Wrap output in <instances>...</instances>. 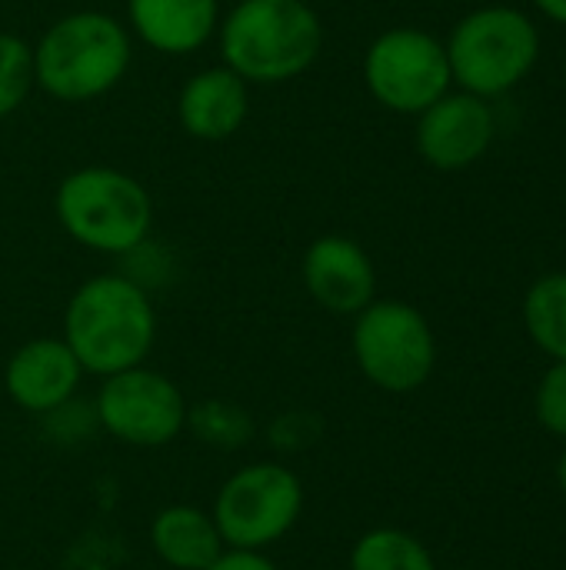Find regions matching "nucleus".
Masks as SVG:
<instances>
[{
  "instance_id": "nucleus-1",
  "label": "nucleus",
  "mask_w": 566,
  "mask_h": 570,
  "mask_svg": "<svg viewBox=\"0 0 566 570\" xmlns=\"http://www.w3.org/2000/svg\"><path fill=\"white\" fill-rule=\"evenodd\" d=\"M220 63L250 87L304 77L324 53V20L310 0H237L217 27Z\"/></svg>"
},
{
  "instance_id": "nucleus-2",
  "label": "nucleus",
  "mask_w": 566,
  "mask_h": 570,
  "mask_svg": "<svg viewBox=\"0 0 566 570\" xmlns=\"http://www.w3.org/2000/svg\"><path fill=\"white\" fill-rule=\"evenodd\" d=\"M63 341L83 374H120L150 357L157 341V307L137 277L97 274L70 294Z\"/></svg>"
},
{
  "instance_id": "nucleus-3",
  "label": "nucleus",
  "mask_w": 566,
  "mask_h": 570,
  "mask_svg": "<svg viewBox=\"0 0 566 570\" xmlns=\"http://www.w3.org/2000/svg\"><path fill=\"white\" fill-rule=\"evenodd\" d=\"M133 63V33L103 10L57 17L33 43L37 90L60 104L100 100L120 87Z\"/></svg>"
},
{
  "instance_id": "nucleus-4",
  "label": "nucleus",
  "mask_w": 566,
  "mask_h": 570,
  "mask_svg": "<svg viewBox=\"0 0 566 570\" xmlns=\"http://www.w3.org/2000/svg\"><path fill=\"white\" fill-rule=\"evenodd\" d=\"M53 217L83 250L130 257L150 240L153 197L133 174L107 164H87L57 184Z\"/></svg>"
},
{
  "instance_id": "nucleus-5",
  "label": "nucleus",
  "mask_w": 566,
  "mask_h": 570,
  "mask_svg": "<svg viewBox=\"0 0 566 570\" xmlns=\"http://www.w3.org/2000/svg\"><path fill=\"white\" fill-rule=\"evenodd\" d=\"M444 47L454 87L494 100L534 73L540 60V30L524 10L490 3L464 13Z\"/></svg>"
},
{
  "instance_id": "nucleus-6",
  "label": "nucleus",
  "mask_w": 566,
  "mask_h": 570,
  "mask_svg": "<svg viewBox=\"0 0 566 570\" xmlns=\"http://www.w3.org/2000/svg\"><path fill=\"white\" fill-rule=\"evenodd\" d=\"M350 351L360 374L387 394H410L424 387L437 364L430 321L414 304L394 297H374L360 314H354Z\"/></svg>"
},
{
  "instance_id": "nucleus-7",
  "label": "nucleus",
  "mask_w": 566,
  "mask_h": 570,
  "mask_svg": "<svg viewBox=\"0 0 566 570\" xmlns=\"http://www.w3.org/2000/svg\"><path fill=\"white\" fill-rule=\"evenodd\" d=\"M304 511L300 478L270 461L240 468L224 481L214 498V524L227 548L234 551H267L287 538Z\"/></svg>"
},
{
  "instance_id": "nucleus-8",
  "label": "nucleus",
  "mask_w": 566,
  "mask_h": 570,
  "mask_svg": "<svg viewBox=\"0 0 566 570\" xmlns=\"http://www.w3.org/2000/svg\"><path fill=\"white\" fill-rule=\"evenodd\" d=\"M364 87L390 114L417 117L454 90L447 47L424 27H390L364 50Z\"/></svg>"
},
{
  "instance_id": "nucleus-9",
  "label": "nucleus",
  "mask_w": 566,
  "mask_h": 570,
  "mask_svg": "<svg viewBox=\"0 0 566 570\" xmlns=\"http://www.w3.org/2000/svg\"><path fill=\"white\" fill-rule=\"evenodd\" d=\"M187 414L183 391L147 364L103 377L97 394L100 428L127 448H167L183 434Z\"/></svg>"
},
{
  "instance_id": "nucleus-10",
  "label": "nucleus",
  "mask_w": 566,
  "mask_h": 570,
  "mask_svg": "<svg viewBox=\"0 0 566 570\" xmlns=\"http://www.w3.org/2000/svg\"><path fill=\"white\" fill-rule=\"evenodd\" d=\"M494 137H497V114L490 100L467 90H447L424 114H417V130H414L420 160L444 174L474 167L494 147Z\"/></svg>"
},
{
  "instance_id": "nucleus-11",
  "label": "nucleus",
  "mask_w": 566,
  "mask_h": 570,
  "mask_svg": "<svg viewBox=\"0 0 566 570\" xmlns=\"http://www.w3.org/2000/svg\"><path fill=\"white\" fill-rule=\"evenodd\" d=\"M300 281L310 301L337 317H354L377 297L374 257L347 234H324L310 240L300 261Z\"/></svg>"
},
{
  "instance_id": "nucleus-12",
  "label": "nucleus",
  "mask_w": 566,
  "mask_h": 570,
  "mask_svg": "<svg viewBox=\"0 0 566 570\" xmlns=\"http://www.w3.org/2000/svg\"><path fill=\"white\" fill-rule=\"evenodd\" d=\"M80 381L83 367L63 337H33L20 344L3 367L7 397L27 414H57L70 404Z\"/></svg>"
},
{
  "instance_id": "nucleus-13",
  "label": "nucleus",
  "mask_w": 566,
  "mask_h": 570,
  "mask_svg": "<svg viewBox=\"0 0 566 570\" xmlns=\"http://www.w3.org/2000/svg\"><path fill=\"white\" fill-rule=\"evenodd\" d=\"M250 117V83L227 63L190 73L177 94V124L190 140L224 144Z\"/></svg>"
},
{
  "instance_id": "nucleus-14",
  "label": "nucleus",
  "mask_w": 566,
  "mask_h": 570,
  "mask_svg": "<svg viewBox=\"0 0 566 570\" xmlns=\"http://www.w3.org/2000/svg\"><path fill=\"white\" fill-rule=\"evenodd\" d=\"M220 0H127V30L163 57L203 50L220 27Z\"/></svg>"
},
{
  "instance_id": "nucleus-15",
  "label": "nucleus",
  "mask_w": 566,
  "mask_h": 570,
  "mask_svg": "<svg viewBox=\"0 0 566 570\" xmlns=\"http://www.w3.org/2000/svg\"><path fill=\"white\" fill-rule=\"evenodd\" d=\"M150 548L170 570H207L227 551L214 518L190 504H170L153 514Z\"/></svg>"
},
{
  "instance_id": "nucleus-16",
  "label": "nucleus",
  "mask_w": 566,
  "mask_h": 570,
  "mask_svg": "<svg viewBox=\"0 0 566 570\" xmlns=\"http://www.w3.org/2000/svg\"><path fill=\"white\" fill-rule=\"evenodd\" d=\"M524 327L554 361H566V271L544 274L524 297Z\"/></svg>"
},
{
  "instance_id": "nucleus-17",
  "label": "nucleus",
  "mask_w": 566,
  "mask_h": 570,
  "mask_svg": "<svg viewBox=\"0 0 566 570\" xmlns=\"http://www.w3.org/2000/svg\"><path fill=\"white\" fill-rule=\"evenodd\" d=\"M350 570H437L424 541L397 528H374L367 531L354 551Z\"/></svg>"
},
{
  "instance_id": "nucleus-18",
  "label": "nucleus",
  "mask_w": 566,
  "mask_h": 570,
  "mask_svg": "<svg viewBox=\"0 0 566 570\" xmlns=\"http://www.w3.org/2000/svg\"><path fill=\"white\" fill-rule=\"evenodd\" d=\"M37 90L33 43L20 33H0V120L13 117Z\"/></svg>"
},
{
  "instance_id": "nucleus-19",
  "label": "nucleus",
  "mask_w": 566,
  "mask_h": 570,
  "mask_svg": "<svg viewBox=\"0 0 566 570\" xmlns=\"http://www.w3.org/2000/svg\"><path fill=\"white\" fill-rule=\"evenodd\" d=\"M187 424L207 441V444H237L240 441V428L247 431V417L244 411L230 407V404H200L187 414Z\"/></svg>"
},
{
  "instance_id": "nucleus-20",
  "label": "nucleus",
  "mask_w": 566,
  "mask_h": 570,
  "mask_svg": "<svg viewBox=\"0 0 566 570\" xmlns=\"http://www.w3.org/2000/svg\"><path fill=\"white\" fill-rule=\"evenodd\" d=\"M537 421L557 434L566 438V361H554L547 374L540 377L537 387Z\"/></svg>"
},
{
  "instance_id": "nucleus-21",
  "label": "nucleus",
  "mask_w": 566,
  "mask_h": 570,
  "mask_svg": "<svg viewBox=\"0 0 566 570\" xmlns=\"http://www.w3.org/2000/svg\"><path fill=\"white\" fill-rule=\"evenodd\" d=\"M207 570H277L264 551H234L227 548Z\"/></svg>"
},
{
  "instance_id": "nucleus-22",
  "label": "nucleus",
  "mask_w": 566,
  "mask_h": 570,
  "mask_svg": "<svg viewBox=\"0 0 566 570\" xmlns=\"http://www.w3.org/2000/svg\"><path fill=\"white\" fill-rule=\"evenodd\" d=\"M534 7H537L547 20L566 27V0H534Z\"/></svg>"
},
{
  "instance_id": "nucleus-23",
  "label": "nucleus",
  "mask_w": 566,
  "mask_h": 570,
  "mask_svg": "<svg viewBox=\"0 0 566 570\" xmlns=\"http://www.w3.org/2000/svg\"><path fill=\"white\" fill-rule=\"evenodd\" d=\"M557 481H560V488H564V494H566V451H564V458H560V468H557Z\"/></svg>"
},
{
  "instance_id": "nucleus-24",
  "label": "nucleus",
  "mask_w": 566,
  "mask_h": 570,
  "mask_svg": "<svg viewBox=\"0 0 566 570\" xmlns=\"http://www.w3.org/2000/svg\"><path fill=\"white\" fill-rule=\"evenodd\" d=\"M564 87H566V60H564Z\"/></svg>"
}]
</instances>
